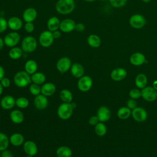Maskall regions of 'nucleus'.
Wrapping results in <instances>:
<instances>
[{
  "label": "nucleus",
  "instance_id": "nucleus-29",
  "mask_svg": "<svg viewBox=\"0 0 157 157\" xmlns=\"http://www.w3.org/2000/svg\"><path fill=\"white\" fill-rule=\"evenodd\" d=\"M56 155L58 157H71L72 151L69 147L63 145L57 148Z\"/></svg>",
  "mask_w": 157,
  "mask_h": 157
},
{
  "label": "nucleus",
  "instance_id": "nucleus-11",
  "mask_svg": "<svg viewBox=\"0 0 157 157\" xmlns=\"http://www.w3.org/2000/svg\"><path fill=\"white\" fill-rule=\"evenodd\" d=\"M131 115L134 120L137 122H144L148 117L147 111L142 107H137L131 111Z\"/></svg>",
  "mask_w": 157,
  "mask_h": 157
},
{
  "label": "nucleus",
  "instance_id": "nucleus-7",
  "mask_svg": "<svg viewBox=\"0 0 157 157\" xmlns=\"http://www.w3.org/2000/svg\"><path fill=\"white\" fill-rule=\"evenodd\" d=\"M129 23L132 28L139 29L142 28L145 25L146 20L142 15L136 13L129 18Z\"/></svg>",
  "mask_w": 157,
  "mask_h": 157
},
{
  "label": "nucleus",
  "instance_id": "nucleus-54",
  "mask_svg": "<svg viewBox=\"0 0 157 157\" xmlns=\"http://www.w3.org/2000/svg\"><path fill=\"white\" fill-rule=\"evenodd\" d=\"M26 157H34V156H31V155H27Z\"/></svg>",
  "mask_w": 157,
  "mask_h": 157
},
{
  "label": "nucleus",
  "instance_id": "nucleus-13",
  "mask_svg": "<svg viewBox=\"0 0 157 157\" xmlns=\"http://www.w3.org/2000/svg\"><path fill=\"white\" fill-rule=\"evenodd\" d=\"M96 115L100 122L104 123L110 118L111 112L107 107L102 105L98 109Z\"/></svg>",
  "mask_w": 157,
  "mask_h": 157
},
{
  "label": "nucleus",
  "instance_id": "nucleus-38",
  "mask_svg": "<svg viewBox=\"0 0 157 157\" xmlns=\"http://www.w3.org/2000/svg\"><path fill=\"white\" fill-rule=\"evenodd\" d=\"M128 0H109L110 5L115 8H121L124 7Z\"/></svg>",
  "mask_w": 157,
  "mask_h": 157
},
{
  "label": "nucleus",
  "instance_id": "nucleus-24",
  "mask_svg": "<svg viewBox=\"0 0 157 157\" xmlns=\"http://www.w3.org/2000/svg\"><path fill=\"white\" fill-rule=\"evenodd\" d=\"M9 117L11 121L15 124H21L24 120V114L20 110L15 109L12 110Z\"/></svg>",
  "mask_w": 157,
  "mask_h": 157
},
{
  "label": "nucleus",
  "instance_id": "nucleus-50",
  "mask_svg": "<svg viewBox=\"0 0 157 157\" xmlns=\"http://www.w3.org/2000/svg\"><path fill=\"white\" fill-rule=\"evenodd\" d=\"M153 87L157 91V80H155L153 82Z\"/></svg>",
  "mask_w": 157,
  "mask_h": 157
},
{
  "label": "nucleus",
  "instance_id": "nucleus-8",
  "mask_svg": "<svg viewBox=\"0 0 157 157\" xmlns=\"http://www.w3.org/2000/svg\"><path fill=\"white\" fill-rule=\"evenodd\" d=\"M4 39V45L12 48L15 47L20 40V36L17 31H12L5 36Z\"/></svg>",
  "mask_w": 157,
  "mask_h": 157
},
{
  "label": "nucleus",
  "instance_id": "nucleus-15",
  "mask_svg": "<svg viewBox=\"0 0 157 157\" xmlns=\"http://www.w3.org/2000/svg\"><path fill=\"white\" fill-rule=\"evenodd\" d=\"M23 148L26 155L35 156L38 151V148L36 144L30 140H26L23 144Z\"/></svg>",
  "mask_w": 157,
  "mask_h": 157
},
{
  "label": "nucleus",
  "instance_id": "nucleus-4",
  "mask_svg": "<svg viewBox=\"0 0 157 157\" xmlns=\"http://www.w3.org/2000/svg\"><path fill=\"white\" fill-rule=\"evenodd\" d=\"M37 47V42L36 39L31 36H27L22 40L21 48L25 53H32L34 52Z\"/></svg>",
  "mask_w": 157,
  "mask_h": 157
},
{
  "label": "nucleus",
  "instance_id": "nucleus-47",
  "mask_svg": "<svg viewBox=\"0 0 157 157\" xmlns=\"http://www.w3.org/2000/svg\"><path fill=\"white\" fill-rule=\"evenodd\" d=\"M52 34H53V37H54L55 39H59V38H60V37L61 36V31H59L58 29V30H56V31H53V32H52Z\"/></svg>",
  "mask_w": 157,
  "mask_h": 157
},
{
  "label": "nucleus",
  "instance_id": "nucleus-27",
  "mask_svg": "<svg viewBox=\"0 0 157 157\" xmlns=\"http://www.w3.org/2000/svg\"><path fill=\"white\" fill-rule=\"evenodd\" d=\"M31 82L33 83L42 85L46 81V76L45 75L40 72H36L34 74L31 75Z\"/></svg>",
  "mask_w": 157,
  "mask_h": 157
},
{
  "label": "nucleus",
  "instance_id": "nucleus-6",
  "mask_svg": "<svg viewBox=\"0 0 157 157\" xmlns=\"http://www.w3.org/2000/svg\"><path fill=\"white\" fill-rule=\"evenodd\" d=\"M77 85L82 92H87L93 86V80L89 75H83L78 78Z\"/></svg>",
  "mask_w": 157,
  "mask_h": 157
},
{
  "label": "nucleus",
  "instance_id": "nucleus-52",
  "mask_svg": "<svg viewBox=\"0 0 157 157\" xmlns=\"http://www.w3.org/2000/svg\"><path fill=\"white\" fill-rule=\"evenodd\" d=\"M144 2H145V3H148V2H150L151 1V0H142Z\"/></svg>",
  "mask_w": 157,
  "mask_h": 157
},
{
  "label": "nucleus",
  "instance_id": "nucleus-34",
  "mask_svg": "<svg viewBox=\"0 0 157 157\" xmlns=\"http://www.w3.org/2000/svg\"><path fill=\"white\" fill-rule=\"evenodd\" d=\"M9 144V137L5 133L0 132V151L7 149Z\"/></svg>",
  "mask_w": 157,
  "mask_h": 157
},
{
  "label": "nucleus",
  "instance_id": "nucleus-42",
  "mask_svg": "<svg viewBox=\"0 0 157 157\" xmlns=\"http://www.w3.org/2000/svg\"><path fill=\"white\" fill-rule=\"evenodd\" d=\"M126 107H128L129 109H130L131 110L134 109L136 107H137V103L136 101V99H129L127 102H126Z\"/></svg>",
  "mask_w": 157,
  "mask_h": 157
},
{
  "label": "nucleus",
  "instance_id": "nucleus-30",
  "mask_svg": "<svg viewBox=\"0 0 157 157\" xmlns=\"http://www.w3.org/2000/svg\"><path fill=\"white\" fill-rule=\"evenodd\" d=\"M135 84L138 88L143 89L147 85V77L144 74H139L135 78Z\"/></svg>",
  "mask_w": 157,
  "mask_h": 157
},
{
  "label": "nucleus",
  "instance_id": "nucleus-17",
  "mask_svg": "<svg viewBox=\"0 0 157 157\" xmlns=\"http://www.w3.org/2000/svg\"><path fill=\"white\" fill-rule=\"evenodd\" d=\"M0 105L4 110H10L15 105V99L11 95H6L1 99Z\"/></svg>",
  "mask_w": 157,
  "mask_h": 157
},
{
  "label": "nucleus",
  "instance_id": "nucleus-19",
  "mask_svg": "<svg viewBox=\"0 0 157 157\" xmlns=\"http://www.w3.org/2000/svg\"><path fill=\"white\" fill-rule=\"evenodd\" d=\"M56 90V85L52 82H45L41 86V94L47 98L53 95Z\"/></svg>",
  "mask_w": 157,
  "mask_h": 157
},
{
  "label": "nucleus",
  "instance_id": "nucleus-43",
  "mask_svg": "<svg viewBox=\"0 0 157 157\" xmlns=\"http://www.w3.org/2000/svg\"><path fill=\"white\" fill-rule=\"evenodd\" d=\"M0 83L4 88H8L11 85L10 80L9 78L5 77L0 81Z\"/></svg>",
  "mask_w": 157,
  "mask_h": 157
},
{
  "label": "nucleus",
  "instance_id": "nucleus-22",
  "mask_svg": "<svg viewBox=\"0 0 157 157\" xmlns=\"http://www.w3.org/2000/svg\"><path fill=\"white\" fill-rule=\"evenodd\" d=\"M70 71L73 77L77 78H79L84 75V67L83 66L78 63H75L72 64L70 69Z\"/></svg>",
  "mask_w": 157,
  "mask_h": 157
},
{
  "label": "nucleus",
  "instance_id": "nucleus-44",
  "mask_svg": "<svg viewBox=\"0 0 157 157\" xmlns=\"http://www.w3.org/2000/svg\"><path fill=\"white\" fill-rule=\"evenodd\" d=\"M99 122V118H98L97 115L91 117L88 120V123L91 126H95Z\"/></svg>",
  "mask_w": 157,
  "mask_h": 157
},
{
  "label": "nucleus",
  "instance_id": "nucleus-16",
  "mask_svg": "<svg viewBox=\"0 0 157 157\" xmlns=\"http://www.w3.org/2000/svg\"><path fill=\"white\" fill-rule=\"evenodd\" d=\"M8 28L12 31H17L23 27V21L21 18L17 17H12L7 20Z\"/></svg>",
  "mask_w": 157,
  "mask_h": 157
},
{
  "label": "nucleus",
  "instance_id": "nucleus-55",
  "mask_svg": "<svg viewBox=\"0 0 157 157\" xmlns=\"http://www.w3.org/2000/svg\"><path fill=\"white\" fill-rule=\"evenodd\" d=\"M0 155H1V153H0Z\"/></svg>",
  "mask_w": 157,
  "mask_h": 157
},
{
  "label": "nucleus",
  "instance_id": "nucleus-20",
  "mask_svg": "<svg viewBox=\"0 0 157 157\" xmlns=\"http://www.w3.org/2000/svg\"><path fill=\"white\" fill-rule=\"evenodd\" d=\"M127 75V71L124 68L117 67L112 70L110 73L111 78L116 82L123 80Z\"/></svg>",
  "mask_w": 157,
  "mask_h": 157
},
{
  "label": "nucleus",
  "instance_id": "nucleus-36",
  "mask_svg": "<svg viewBox=\"0 0 157 157\" xmlns=\"http://www.w3.org/2000/svg\"><path fill=\"white\" fill-rule=\"evenodd\" d=\"M29 104V100L25 97H19L15 99V105L20 109H26Z\"/></svg>",
  "mask_w": 157,
  "mask_h": 157
},
{
  "label": "nucleus",
  "instance_id": "nucleus-56",
  "mask_svg": "<svg viewBox=\"0 0 157 157\" xmlns=\"http://www.w3.org/2000/svg\"><path fill=\"white\" fill-rule=\"evenodd\" d=\"M0 115H1V113H0Z\"/></svg>",
  "mask_w": 157,
  "mask_h": 157
},
{
  "label": "nucleus",
  "instance_id": "nucleus-3",
  "mask_svg": "<svg viewBox=\"0 0 157 157\" xmlns=\"http://www.w3.org/2000/svg\"><path fill=\"white\" fill-rule=\"evenodd\" d=\"M74 108L71 103L63 102L58 107L57 115L58 117L63 120L69 119L73 113Z\"/></svg>",
  "mask_w": 157,
  "mask_h": 157
},
{
  "label": "nucleus",
  "instance_id": "nucleus-14",
  "mask_svg": "<svg viewBox=\"0 0 157 157\" xmlns=\"http://www.w3.org/2000/svg\"><path fill=\"white\" fill-rule=\"evenodd\" d=\"M33 103L34 107L37 109L44 110L48 106V101L47 97L45 96L42 94H40L35 96Z\"/></svg>",
  "mask_w": 157,
  "mask_h": 157
},
{
  "label": "nucleus",
  "instance_id": "nucleus-1",
  "mask_svg": "<svg viewBox=\"0 0 157 157\" xmlns=\"http://www.w3.org/2000/svg\"><path fill=\"white\" fill-rule=\"evenodd\" d=\"M75 4L74 0H58L55 6L56 12L61 15H67L73 12Z\"/></svg>",
  "mask_w": 157,
  "mask_h": 157
},
{
  "label": "nucleus",
  "instance_id": "nucleus-51",
  "mask_svg": "<svg viewBox=\"0 0 157 157\" xmlns=\"http://www.w3.org/2000/svg\"><path fill=\"white\" fill-rule=\"evenodd\" d=\"M3 89H4V87L2 86V85L0 83V96L2 94V93L3 92Z\"/></svg>",
  "mask_w": 157,
  "mask_h": 157
},
{
  "label": "nucleus",
  "instance_id": "nucleus-49",
  "mask_svg": "<svg viewBox=\"0 0 157 157\" xmlns=\"http://www.w3.org/2000/svg\"><path fill=\"white\" fill-rule=\"evenodd\" d=\"M4 39H2L1 37H0V50H1L2 49V48L4 47Z\"/></svg>",
  "mask_w": 157,
  "mask_h": 157
},
{
  "label": "nucleus",
  "instance_id": "nucleus-21",
  "mask_svg": "<svg viewBox=\"0 0 157 157\" xmlns=\"http://www.w3.org/2000/svg\"><path fill=\"white\" fill-rule=\"evenodd\" d=\"M37 10L33 7H28L26 9L22 15L23 20L26 22H33L37 18Z\"/></svg>",
  "mask_w": 157,
  "mask_h": 157
},
{
  "label": "nucleus",
  "instance_id": "nucleus-10",
  "mask_svg": "<svg viewBox=\"0 0 157 157\" xmlns=\"http://www.w3.org/2000/svg\"><path fill=\"white\" fill-rule=\"evenodd\" d=\"M141 97L148 102H153L157 98V91L153 86H147L142 89Z\"/></svg>",
  "mask_w": 157,
  "mask_h": 157
},
{
  "label": "nucleus",
  "instance_id": "nucleus-28",
  "mask_svg": "<svg viewBox=\"0 0 157 157\" xmlns=\"http://www.w3.org/2000/svg\"><path fill=\"white\" fill-rule=\"evenodd\" d=\"M87 44L92 48H98L101 44V39L98 35L92 34L87 37Z\"/></svg>",
  "mask_w": 157,
  "mask_h": 157
},
{
  "label": "nucleus",
  "instance_id": "nucleus-53",
  "mask_svg": "<svg viewBox=\"0 0 157 157\" xmlns=\"http://www.w3.org/2000/svg\"><path fill=\"white\" fill-rule=\"evenodd\" d=\"M85 1H86V2H94L96 0H84Z\"/></svg>",
  "mask_w": 157,
  "mask_h": 157
},
{
  "label": "nucleus",
  "instance_id": "nucleus-9",
  "mask_svg": "<svg viewBox=\"0 0 157 157\" xmlns=\"http://www.w3.org/2000/svg\"><path fill=\"white\" fill-rule=\"evenodd\" d=\"M72 64V61L69 57L63 56L58 60L56 67L60 73L64 74L70 70Z\"/></svg>",
  "mask_w": 157,
  "mask_h": 157
},
{
  "label": "nucleus",
  "instance_id": "nucleus-25",
  "mask_svg": "<svg viewBox=\"0 0 157 157\" xmlns=\"http://www.w3.org/2000/svg\"><path fill=\"white\" fill-rule=\"evenodd\" d=\"M60 22L61 21L58 17L55 16L51 17L48 18L47 22V27L48 30L52 32L58 30V29H59Z\"/></svg>",
  "mask_w": 157,
  "mask_h": 157
},
{
  "label": "nucleus",
  "instance_id": "nucleus-23",
  "mask_svg": "<svg viewBox=\"0 0 157 157\" xmlns=\"http://www.w3.org/2000/svg\"><path fill=\"white\" fill-rule=\"evenodd\" d=\"M9 142L14 147H20L24 144L25 138L21 133L15 132L9 137Z\"/></svg>",
  "mask_w": 157,
  "mask_h": 157
},
{
  "label": "nucleus",
  "instance_id": "nucleus-26",
  "mask_svg": "<svg viewBox=\"0 0 157 157\" xmlns=\"http://www.w3.org/2000/svg\"><path fill=\"white\" fill-rule=\"evenodd\" d=\"M37 63L33 59H29L26 61L24 66L25 71L31 75L37 72Z\"/></svg>",
  "mask_w": 157,
  "mask_h": 157
},
{
  "label": "nucleus",
  "instance_id": "nucleus-31",
  "mask_svg": "<svg viewBox=\"0 0 157 157\" xmlns=\"http://www.w3.org/2000/svg\"><path fill=\"white\" fill-rule=\"evenodd\" d=\"M59 98L63 102L71 103L73 99L72 92L68 89H63L59 92Z\"/></svg>",
  "mask_w": 157,
  "mask_h": 157
},
{
  "label": "nucleus",
  "instance_id": "nucleus-41",
  "mask_svg": "<svg viewBox=\"0 0 157 157\" xmlns=\"http://www.w3.org/2000/svg\"><path fill=\"white\" fill-rule=\"evenodd\" d=\"M34 25L33 22H26L24 25L25 31L28 33H31L34 30Z\"/></svg>",
  "mask_w": 157,
  "mask_h": 157
},
{
  "label": "nucleus",
  "instance_id": "nucleus-35",
  "mask_svg": "<svg viewBox=\"0 0 157 157\" xmlns=\"http://www.w3.org/2000/svg\"><path fill=\"white\" fill-rule=\"evenodd\" d=\"M107 126L103 122H99L96 125L94 126V131L96 135L102 137L105 135L107 133Z\"/></svg>",
  "mask_w": 157,
  "mask_h": 157
},
{
  "label": "nucleus",
  "instance_id": "nucleus-12",
  "mask_svg": "<svg viewBox=\"0 0 157 157\" xmlns=\"http://www.w3.org/2000/svg\"><path fill=\"white\" fill-rule=\"evenodd\" d=\"M75 25L76 23L73 20L70 18H66L61 21L59 29L63 33H69L75 30Z\"/></svg>",
  "mask_w": 157,
  "mask_h": 157
},
{
  "label": "nucleus",
  "instance_id": "nucleus-46",
  "mask_svg": "<svg viewBox=\"0 0 157 157\" xmlns=\"http://www.w3.org/2000/svg\"><path fill=\"white\" fill-rule=\"evenodd\" d=\"M85 29V26L83 23H76L75 30H76L78 32H83Z\"/></svg>",
  "mask_w": 157,
  "mask_h": 157
},
{
  "label": "nucleus",
  "instance_id": "nucleus-40",
  "mask_svg": "<svg viewBox=\"0 0 157 157\" xmlns=\"http://www.w3.org/2000/svg\"><path fill=\"white\" fill-rule=\"evenodd\" d=\"M7 28V21L4 17H0V33H2L6 31Z\"/></svg>",
  "mask_w": 157,
  "mask_h": 157
},
{
  "label": "nucleus",
  "instance_id": "nucleus-33",
  "mask_svg": "<svg viewBox=\"0 0 157 157\" xmlns=\"http://www.w3.org/2000/svg\"><path fill=\"white\" fill-rule=\"evenodd\" d=\"M131 110L128 107H122L117 111V116L120 119L126 120L131 115Z\"/></svg>",
  "mask_w": 157,
  "mask_h": 157
},
{
  "label": "nucleus",
  "instance_id": "nucleus-39",
  "mask_svg": "<svg viewBox=\"0 0 157 157\" xmlns=\"http://www.w3.org/2000/svg\"><path fill=\"white\" fill-rule=\"evenodd\" d=\"M129 97L131 99H139L140 97H141V91L137 88H134L130 90L129 93Z\"/></svg>",
  "mask_w": 157,
  "mask_h": 157
},
{
  "label": "nucleus",
  "instance_id": "nucleus-18",
  "mask_svg": "<svg viewBox=\"0 0 157 157\" xmlns=\"http://www.w3.org/2000/svg\"><path fill=\"white\" fill-rule=\"evenodd\" d=\"M129 61L134 66H141L146 62V58L142 53L135 52L131 55Z\"/></svg>",
  "mask_w": 157,
  "mask_h": 157
},
{
  "label": "nucleus",
  "instance_id": "nucleus-5",
  "mask_svg": "<svg viewBox=\"0 0 157 157\" xmlns=\"http://www.w3.org/2000/svg\"><path fill=\"white\" fill-rule=\"evenodd\" d=\"M54 40L52 32L49 30L42 31L39 36V44L44 48L50 47L53 44Z\"/></svg>",
  "mask_w": 157,
  "mask_h": 157
},
{
  "label": "nucleus",
  "instance_id": "nucleus-48",
  "mask_svg": "<svg viewBox=\"0 0 157 157\" xmlns=\"http://www.w3.org/2000/svg\"><path fill=\"white\" fill-rule=\"evenodd\" d=\"M5 71L4 67L0 65V81L4 77Z\"/></svg>",
  "mask_w": 157,
  "mask_h": 157
},
{
  "label": "nucleus",
  "instance_id": "nucleus-37",
  "mask_svg": "<svg viewBox=\"0 0 157 157\" xmlns=\"http://www.w3.org/2000/svg\"><path fill=\"white\" fill-rule=\"evenodd\" d=\"M29 91L31 94L35 96H37L41 94V86H40L39 85L32 83L29 85Z\"/></svg>",
  "mask_w": 157,
  "mask_h": 157
},
{
  "label": "nucleus",
  "instance_id": "nucleus-2",
  "mask_svg": "<svg viewBox=\"0 0 157 157\" xmlns=\"http://www.w3.org/2000/svg\"><path fill=\"white\" fill-rule=\"evenodd\" d=\"M13 82L19 88H25L32 82L31 75L28 74L25 71H20L15 74Z\"/></svg>",
  "mask_w": 157,
  "mask_h": 157
},
{
  "label": "nucleus",
  "instance_id": "nucleus-45",
  "mask_svg": "<svg viewBox=\"0 0 157 157\" xmlns=\"http://www.w3.org/2000/svg\"><path fill=\"white\" fill-rule=\"evenodd\" d=\"M0 157H13V155L10 151L6 149V150L1 151Z\"/></svg>",
  "mask_w": 157,
  "mask_h": 157
},
{
  "label": "nucleus",
  "instance_id": "nucleus-32",
  "mask_svg": "<svg viewBox=\"0 0 157 157\" xmlns=\"http://www.w3.org/2000/svg\"><path fill=\"white\" fill-rule=\"evenodd\" d=\"M23 51L21 48L18 47H12L9 51V56L14 60L20 59L23 55Z\"/></svg>",
  "mask_w": 157,
  "mask_h": 157
}]
</instances>
